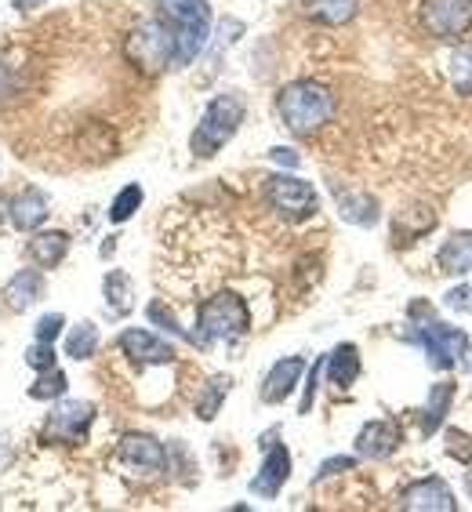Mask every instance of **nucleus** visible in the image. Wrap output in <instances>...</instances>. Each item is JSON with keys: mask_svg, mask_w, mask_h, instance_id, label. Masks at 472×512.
<instances>
[{"mask_svg": "<svg viewBox=\"0 0 472 512\" xmlns=\"http://www.w3.org/2000/svg\"><path fill=\"white\" fill-rule=\"evenodd\" d=\"M276 113L291 135L309 138L335 117V95L320 80H295L276 95Z\"/></svg>", "mask_w": 472, "mask_h": 512, "instance_id": "1", "label": "nucleus"}, {"mask_svg": "<svg viewBox=\"0 0 472 512\" xmlns=\"http://www.w3.org/2000/svg\"><path fill=\"white\" fill-rule=\"evenodd\" d=\"M407 316H411L407 342L422 345L425 356H429V364H433L436 371H451V367L462 364V356L469 353V335H465L462 327L433 320V309L425 306V302H411Z\"/></svg>", "mask_w": 472, "mask_h": 512, "instance_id": "2", "label": "nucleus"}, {"mask_svg": "<svg viewBox=\"0 0 472 512\" xmlns=\"http://www.w3.org/2000/svg\"><path fill=\"white\" fill-rule=\"evenodd\" d=\"M160 19L175 33V66H189L211 37V4L207 0H160Z\"/></svg>", "mask_w": 472, "mask_h": 512, "instance_id": "3", "label": "nucleus"}, {"mask_svg": "<svg viewBox=\"0 0 472 512\" xmlns=\"http://www.w3.org/2000/svg\"><path fill=\"white\" fill-rule=\"evenodd\" d=\"M251 327V309L240 295L233 291H218L197 309V331H193V345L207 349L215 342H236L247 335Z\"/></svg>", "mask_w": 472, "mask_h": 512, "instance_id": "4", "label": "nucleus"}, {"mask_svg": "<svg viewBox=\"0 0 472 512\" xmlns=\"http://www.w3.org/2000/svg\"><path fill=\"white\" fill-rule=\"evenodd\" d=\"M244 117H247V106H244V99H240L236 91H222V95H215V99L207 102L200 124L193 128V138H189L193 157H200V160L215 157L218 149L226 146L229 138L240 131Z\"/></svg>", "mask_w": 472, "mask_h": 512, "instance_id": "5", "label": "nucleus"}, {"mask_svg": "<svg viewBox=\"0 0 472 512\" xmlns=\"http://www.w3.org/2000/svg\"><path fill=\"white\" fill-rule=\"evenodd\" d=\"M124 55L135 69L142 73H164L168 66H175V33L168 30L164 19H149L142 26L128 33Z\"/></svg>", "mask_w": 472, "mask_h": 512, "instance_id": "6", "label": "nucleus"}, {"mask_svg": "<svg viewBox=\"0 0 472 512\" xmlns=\"http://www.w3.org/2000/svg\"><path fill=\"white\" fill-rule=\"evenodd\" d=\"M91 422H95V404H88V400H62L44 418L40 440L44 444H84Z\"/></svg>", "mask_w": 472, "mask_h": 512, "instance_id": "7", "label": "nucleus"}, {"mask_svg": "<svg viewBox=\"0 0 472 512\" xmlns=\"http://www.w3.org/2000/svg\"><path fill=\"white\" fill-rule=\"evenodd\" d=\"M266 197H269V204H273V211H280L287 222H305V218H313L316 207H320L316 189L298 175H269Z\"/></svg>", "mask_w": 472, "mask_h": 512, "instance_id": "8", "label": "nucleus"}, {"mask_svg": "<svg viewBox=\"0 0 472 512\" xmlns=\"http://www.w3.org/2000/svg\"><path fill=\"white\" fill-rule=\"evenodd\" d=\"M418 19L436 40H458L472 30V0H422Z\"/></svg>", "mask_w": 472, "mask_h": 512, "instance_id": "9", "label": "nucleus"}, {"mask_svg": "<svg viewBox=\"0 0 472 512\" xmlns=\"http://www.w3.org/2000/svg\"><path fill=\"white\" fill-rule=\"evenodd\" d=\"M117 458L124 469H131V473H138V476H160L168 469V451H164V444H160L157 436H149V433L120 436Z\"/></svg>", "mask_w": 472, "mask_h": 512, "instance_id": "10", "label": "nucleus"}, {"mask_svg": "<svg viewBox=\"0 0 472 512\" xmlns=\"http://www.w3.org/2000/svg\"><path fill=\"white\" fill-rule=\"evenodd\" d=\"M400 509L407 512H454V491L440 476H425V480H414L411 487H404L400 494Z\"/></svg>", "mask_w": 472, "mask_h": 512, "instance_id": "11", "label": "nucleus"}, {"mask_svg": "<svg viewBox=\"0 0 472 512\" xmlns=\"http://www.w3.org/2000/svg\"><path fill=\"white\" fill-rule=\"evenodd\" d=\"M266 458H262V469L255 473V480H251V494H258V498H276V494L284 491L287 476H291V451H287L284 444H269L266 436Z\"/></svg>", "mask_w": 472, "mask_h": 512, "instance_id": "12", "label": "nucleus"}, {"mask_svg": "<svg viewBox=\"0 0 472 512\" xmlns=\"http://www.w3.org/2000/svg\"><path fill=\"white\" fill-rule=\"evenodd\" d=\"M120 349L131 356V364L138 367H157V364H171L175 360V345L157 338L153 331H142V327H131L120 335Z\"/></svg>", "mask_w": 472, "mask_h": 512, "instance_id": "13", "label": "nucleus"}, {"mask_svg": "<svg viewBox=\"0 0 472 512\" xmlns=\"http://www.w3.org/2000/svg\"><path fill=\"white\" fill-rule=\"evenodd\" d=\"M396 447H400V425L385 422V418L367 422L364 429L356 433V454L367 458V462H382V458H389Z\"/></svg>", "mask_w": 472, "mask_h": 512, "instance_id": "14", "label": "nucleus"}, {"mask_svg": "<svg viewBox=\"0 0 472 512\" xmlns=\"http://www.w3.org/2000/svg\"><path fill=\"white\" fill-rule=\"evenodd\" d=\"M305 371V356H284V360H276L273 367H269L266 382H262V404H284L287 396L295 393L298 378H302Z\"/></svg>", "mask_w": 472, "mask_h": 512, "instance_id": "15", "label": "nucleus"}, {"mask_svg": "<svg viewBox=\"0 0 472 512\" xmlns=\"http://www.w3.org/2000/svg\"><path fill=\"white\" fill-rule=\"evenodd\" d=\"M8 215H11V226L19 229V233H33L48 218V197L40 189H22L19 197L8 204Z\"/></svg>", "mask_w": 472, "mask_h": 512, "instance_id": "16", "label": "nucleus"}, {"mask_svg": "<svg viewBox=\"0 0 472 512\" xmlns=\"http://www.w3.org/2000/svg\"><path fill=\"white\" fill-rule=\"evenodd\" d=\"M298 8L309 22H320V26H345V22L356 19L360 11V0H298Z\"/></svg>", "mask_w": 472, "mask_h": 512, "instance_id": "17", "label": "nucleus"}, {"mask_svg": "<svg viewBox=\"0 0 472 512\" xmlns=\"http://www.w3.org/2000/svg\"><path fill=\"white\" fill-rule=\"evenodd\" d=\"M360 349H356L353 342H342L331 349V356L324 360V371L327 378H331V385H338V389H349V385L360 378Z\"/></svg>", "mask_w": 472, "mask_h": 512, "instance_id": "18", "label": "nucleus"}, {"mask_svg": "<svg viewBox=\"0 0 472 512\" xmlns=\"http://www.w3.org/2000/svg\"><path fill=\"white\" fill-rule=\"evenodd\" d=\"M436 262H440V269L447 276L472 273V229H465V233H451V237L443 240Z\"/></svg>", "mask_w": 472, "mask_h": 512, "instance_id": "19", "label": "nucleus"}, {"mask_svg": "<svg viewBox=\"0 0 472 512\" xmlns=\"http://www.w3.org/2000/svg\"><path fill=\"white\" fill-rule=\"evenodd\" d=\"M331 193H335L338 215H342L345 222H353V226H374V222H378V200L374 197H367V193H349V189H342V186H331Z\"/></svg>", "mask_w": 472, "mask_h": 512, "instance_id": "20", "label": "nucleus"}, {"mask_svg": "<svg viewBox=\"0 0 472 512\" xmlns=\"http://www.w3.org/2000/svg\"><path fill=\"white\" fill-rule=\"evenodd\" d=\"M451 400H454V382H436L429 389V404L422 407V433L433 436L443 429L447 414H451Z\"/></svg>", "mask_w": 472, "mask_h": 512, "instance_id": "21", "label": "nucleus"}, {"mask_svg": "<svg viewBox=\"0 0 472 512\" xmlns=\"http://www.w3.org/2000/svg\"><path fill=\"white\" fill-rule=\"evenodd\" d=\"M40 291H44V276L37 273V269H19V273L8 280V306L15 309V313H22V309H30L33 302L40 298Z\"/></svg>", "mask_w": 472, "mask_h": 512, "instance_id": "22", "label": "nucleus"}, {"mask_svg": "<svg viewBox=\"0 0 472 512\" xmlns=\"http://www.w3.org/2000/svg\"><path fill=\"white\" fill-rule=\"evenodd\" d=\"M102 295H106L109 316H128L135 309V291H131V280L124 269H109L106 280H102Z\"/></svg>", "mask_w": 472, "mask_h": 512, "instance_id": "23", "label": "nucleus"}, {"mask_svg": "<svg viewBox=\"0 0 472 512\" xmlns=\"http://www.w3.org/2000/svg\"><path fill=\"white\" fill-rule=\"evenodd\" d=\"M30 255L37 258L40 269H55L62 266V258L69 255V237L59 229H48V233H37L30 244Z\"/></svg>", "mask_w": 472, "mask_h": 512, "instance_id": "24", "label": "nucleus"}, {"mask_svg": "<svg viewBox=\"0 0 472 512\" xmlns=\"http://www.w3.org/2000/svg\"><path fill=\"white\" fill-rule=\"evenodd\" d=\"M95 349H99V327L91 324V320H80L77 327H69V335H66L69 360H91Z\"/></svg>", "mask_w": 472, "mask_h": 512, "instance_id": "25", "label": "nucleus"}, {"mask_svg": "<svg viewBox=\"0 0 472 512\" xmlns=\"http://www.w3.org/2000/svg\"><path fill=\"white\" fill-rule=\"evenodd\" d=\"M229 389H233V378H229V375H215V378H211V382H207L204 396H200V400H197V414H200V422H211V418H215L218 407L226 404Z\"/></svg>", "mask_w": 472, "mask_h": 512, "instance_id": "26", "label": "nucleus"}, {"mask_svg": "<svg viewBox=\"0 0 472 512\" xmlns=\"http://www.w3.org/2000/svg\"><path fill=\"white\" fill-rule=\"evenodd\" d=\"M142 200H146V193H142V186H138V182L124 186L117 197H113V204H109V222H117V226H120V222H128L138 207H142Z\"/></svg>", "mask_w": 472, "mask_h": 512, "instance_id": "27", "label": "nucleus"}, {"mask_svg": "<svg viewBox=\"0 0 472 512\" xmlns=\"http://www.w3.org/2000/svg\"><path fill=\"white\" fill-rule=\"evenodd\" d=\"M66 375L59 367H48V371H37V382L30 385V400H59L66 393Z\"/></svg>", "mask_w": 472, "mask_h": 512, "instance_id": "28", "label": "nucleus"}, {"mask_svg": "<svg viewBox=\"0 0 472 512\" xmlns=\"http://www.w3.org/2000/svg\"><path fill=\"white\" fill-rule=\"evenodd\" d=\"M451 80L458 95H472V44L458 48L451 55Z\"/></svg>", "mask_w": 472, "mask_h": 512, "instance_id": "29", "label": "nucleus"}, {"mask_svg": "<svg viewBox=\"0 0 472 512\" xmlns=\"http://www.w3.org/2000/svg\"><path fill=\"white\" fill-rule=\"evenodd\" d=\"M447 454L458 458L462 465H472V436L462 429H447Z\"/></svg>", "mask_w": 472, "mask_h": 512, "instance_id": "30", "label": "nucleus"}, {"mask_svg": "<svg viewBox=\"0 0 472 512\" xmlns=\"http://www.w3.org/2000/svg\"><path fill=\"white\" fill-rule=\"evenodd\" d=\"M62 327H66V316L62 313L40 316L37 327H33V338H37V342H55V338L62 335Z\"/></svg>", "mask_w": 472, "mask_h": 512, "instance_id": "31", "label": "nucleus"}, {"mask_svg": "<svg viewBox=\"0 0 472 512\" xmlns=\"http://www.w3.org/2000/svg\"><path fill=\"white\" fill-rule=\"evenodd\" d=\"M26 364H30L33 371H48V367H55V349H51V342H33L30 353H26Z\"/></svg>", "mask_w": 472, "mask_h": 512, "instance_id": "32", "label": "nucleus"}, {"mask_svg": "<svg viewBox=\"0 0 472 512\" xmlns=\"http://www.w3.org/2000/svg\"><path fill=\"white\" fill-rule=\"evenodd\" d=\"M149 320H153V324H160V327H168L171 335H178V338H186V342H193V335H189L186 327H178V324H175V316H171L168 309L160 306V302H153V306H149Z\"/></svg>", "mask_w": 472, "mask_h": 512, "instance_id": "33", "label": "nucleus"}, {"mask_svg": "<svg viewBox=\"0 0 472 512\" xmlns=\"http://www.w3.org/2000/svg\"><path fill=\"white\" fill-rule=\"evenodd\" d=\"M356 458H331V462L320 465V473H316V483L327 480V476H335V473H345V469H353Z\"/></svg>", "mask_w": 472, "mask_h": 512, "instance_id": "34", "label": "nucleus"}, {"mask_svg": "<svg viewBox=\"0 0 472 512\" xmlns=\"http://www.w3.org/2000/svg\"><path fill=\"white\" fill-rule=\"evenodd\" d=\"M447 306H451V309H469V313H472V287H454L451 295H447Z\"/></svg>", "mask_w": 472, "mask_h": 512, "instance_id": "35", "label": "nucleus"}, {"mask_svg": "<svg viewBox=\"0 0 472 512\" xmlns=\"http://www.w3.org/2000/svg\"><path fill=\"white\" fill-rule=\"evenodd\" d=\"M269 157L276 160V164H284V168H295L298 164V157H295V149H284V146H276V149H269Z\"/></svg>", "mask_w": 472, "mask_h": 512, "instance_id": "36", "label": "nucleus"}, {"mask_svg": "<svg viewBox=\"0 0 472 512\" xmlns=\"http://www.w3.org/2000/svg\"><path fill=\"white\" fill-rule=\"evenodd\" d=\"M40 4H44V0H15V8L19 11H33V8H40Z\"/></svg>", "mask_w": 472, "mask_h": 512, "instance_id": "37", "label": "nucleus"}]
</instances>
